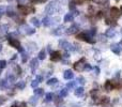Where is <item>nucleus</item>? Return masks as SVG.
Listing matches in <instances>:
<instances>
[{"mask_svg":"<svg viewBox=\"0 0 122 107\" xmlns=\"http://www.w3.org/2000/svg\"><path fill=\"white\" fill-rule=\"evenodd\" d=\"M61 10V3L58 0H54V1H51L45 8V12H46L47 15H53L58 13Z\"/></svg>","mask_w":122,"mask_h":107,"instance_id":"obj_1","label":"nucleus"},{"mask_svg":"<svg viewBox=\"0 0 122 107\" xmlns=\"http://www.w3.org/2000/svg\"><path fill=\"white\" fill-rule=\"evenodd\" d=\"M8 41H9V44L11 45V46H13V47H15L16 49H18L20 53H24V48L21 47V45H20V42H19L17 39H15L14 36H8Z\"/></svg>","mask_w":122,"mask_h":107,"instance_id":"obj_2","label":"nucleus"},{"mask_svg":"<svg viewBox=\"0 0 122 107\" xmlns=\"http://www.w3.org/2000/svg\"><path fill=\"white\" fill-rule=\"evenodd\" d=\"M77 39L80 40V41H85V42H87V43H91V44H94V43L97 42V40H94L93 36H90L86 31H84V32H81V33L78 34Z\"/></svg>","mask_w":122,"mask_h":107,"instance_id":"obj_3","label":"nucleus"},{"mask_svg":"<svg viewBox=\"0 0 122 107\" xmlns=\"http://www.w3.org/2000/svg\"><path fill=\"white\" fill-rule=\"evenodd\" d=\"M18 10L21 14L28 15L30 13H33L36 11V9L33 6H28V5H25V4H21V5H18Z\"/></svg>","mask_w":122,"mask_h":107,"instance_id":"obj_4","label":"nucleus"},{"mask_svg":"<svg viewBox=\"0 0 122 107\" xmlns=\"http://www.w3.org/2000/svg\"><path fill=\"white\" fill-rule=\"evenodd\" d=\"M59 47H61L62 49H65V51H73L76 49L71 43H69L67 41H64V40H61L59 42Z\"/></svg>","mask_w":122,"mask_h":107,"instance_id":"obj_5","label":"nucleus"},{"mask_svg":"<svg viewBox=\"0 0 122 107\" xmlns=\"http://www.w3.org/2000/svg\"><path fill=\"white\" fill-rule=\"evenodd\" d=\"M85 58H82V59H80L79 61H77V62H75L73 64V67H74V70L75 71H78V72H80V71H82L84 70V66H85Z\"/></svg>","mask_w":122,"mask_h":107,"instance_id":"obj_6","label":"nucleus"},{"mask_svg":"<svg viewBox=\"0 0 122 107\" xmlns=\"http://www.w3.org/2000/svg\"><path fill=\"white\" fill-rule=\"evenodd\" d=\"M78 30H79V26H78V24H73V25H72L71 27L67 28V29L65 30V33L69 34V36H71V34H75V33H77Z\"/></svg>","mask_w":122,"mask_h":107,"instance_id":"obj_7","label":"nucleus"},{"mask_svg":"<svg viewBox=\"0 0 122 107\" xmlns=\"http://www.w3.org/2000/svg\"><path fill=\"white\" fill-rule=\"evenodd\" d=\"M121 16V12L118 8L116 6H112L110 8V17H112L114 19H118Z\"/></svg>","mask_w":122,"mask_h":107,"instance_id":"obj_8","label":"nucleus"},{"mask_svg":"<svg viewBox=\"0 0 122 107\" xmlns=\"http://www.w3.org/2000/svg\"><path fill=\"white\" fill-rule=\"evenodd\" d=\"M20 31L25 32V34H27V36H32L36 33V30L33 28H30L28 25H23V27L20 28Z\"/></svg>","mask_w":122,"mask_h":107,"instance_id":"obj_9","label":"nucleus"},{"mask_svg":"<svg viewBox=\"0 0 122 107\" xmlns=\"http://www.w3.org/2000/svg\"><path fill=\"white\" fill-rule=\"evenodd\" d=\"M61 53L60 51H51V60L56 62V61H59L61 60Z\"/></svg>","mask_w":122,"mask_h":107,"instance_id":"obj_10","label":"nucleus"},{"mask_svg":"<svg viewBox=\"0 0 122 107\" xmlns=\"http://www.w3.org/2000/svg\"><path fill=\"white\" fill-rule=\"evenodd\" d=\"M116 88L115 86V80H107L105 82V90L106 91H112Z\"/></svg>","mask_w":122,"mask_h":107,"instance_id":"obj_11","label":"nucleus"},{"mask_svg":"<svg viewBox=\"0 0 122 107\" xmlns=\"http://www.w3.org/2000/svg\"><path fill=\"white\" fill-rule=\"evenodd\" d=\"M38 66H39V59H36V58L32 59V60L30 61V67H31V70H32V74H34V72H36Z\"/></svg>","mask_w":122,"mask_h":107,"instance_id":"obj_12","label":"nucleus"},{"mask_svg":"<svg viewBox=\"0 0 122 107\" xmlns=\"http://www.w3.org/2000/svg\"><path fill=\"white\" fill-rule=\"evenodd\" d=\"M110 49L114 54L116 55H120L121 54V47H120V44H112L110 46Z\"/></svg>","mask_w":122,"mask_h":107,"instance_id":"obj_13","label":"nucleus"},{"mask_svg":"<svg viewBox=\"0 0 122 107\" xmlns=\"http://www.w3.org/2000/svg\"><path fill=\"white\" fill-rule=\"evenodd\" d=\"M5 12H6V15H8L9 17H12V18H16L17 17V14L14 12V10H13V8L11 5L8 6V9H6Z\"/></svg>","mask_w":122,"mask_h":107,"instance_id":"obj_14","label":"nucleus"},{"mask_svg":"<svg viewBox=\"0 0 122 107\" xmlns=\"http://www.w3.org/2000/svg\"><path fill=\"white\" fill-rule=\"evenodd\" d=\"M64 26H59V27H57L55 30L53 31V34H55V36H61V34L64 33Z\"/></svg>","mask_w":122,"mask_h":107,"instance_id":"obj_15","label":"nucleus"},{"mask_svg":"<svg viewBox=\"0 0 122 107\" xmlns=\"http://www.w3.org/2000/svg\"><path fill=\"white\" fill-rule=\"evenodd\" d=\"M105 36H107V38H109V39L114 38V36H116V30H115L114 28H108V29L106 30V32H105Z\"/></svg>","mask_w":122,"mask_h":107,"instance_id":"obj_16","label":"nucleus"},{"mask_svg":"<svg viewBox=\"0 0 122 107\" xmlns=\"http://www.w3.org/2000/svg\"><path fill=\"white\" fill-rule=\"evenodd\" d=\"M73 77H74L73 71H71V70L64 71V73H63V78H64V79H72Z\"/></svg>","mask_w":122,"mask_h":107,"instance_id":"obj_17","label":"nucleus"},{"mask_svg":"<svg viewBox=\"0 0 122 107\" xmlns=\"http://www.w3.org/2000/svg\"><path fill=\"white\" fill-rule=\"evenodd\" d=\"M105 23H106V25L112 26V27H115V26H117L116 19H114L112 17H108V18H106L105 19Z\"/></svg>","mask_w":122,"mask_h":107,"instance_id":"obj_18","label":"nucleus"},{"mask_svg":"<svg viewBox=\"0 0 122 107\" xmlns=\"http://www.w3.org/2000/svg\"><path fill=\"white\" fill-rule=\"evenodd\" d=\"M74 19V16L72 13H66V14L64 15V17H63V21L64 23H70V21H73Z\"/></svg>","mask_w":122,"mask_h":107,"instance_id":"obj_19","label":"nucleus"},{"mask_svg":"<svg viewBox=\"0 0 122 107\" xmlns=\"http://www.w3.org/2000/svg\"><path fill=\"white\" fill-rule=\"evenodd\" d=\"M84 92H85V89L82 88V87H79V88H76V89H75V91H74L75 95H76V97H82V95H84Z\"/></svg>","mask_w":122,"mask_h":107,"instance_id":"obj_20","label":"nucleus"},{"mask_svg":"<svg viewBox=\"0 0 122 107\" xmlns=\"http://www.w3.org/2000/svg\"><path fill=\"white\" fill-rule=\"evenodd\" d=\"M51 24H53V21H51V17H45V18L42 20V25L44 26V27H48V26H51Z\"/></svg>","mask_w":122,"mask_h":107,"instance_id":"obj_21","label":"nucleus"},{"mask_svg":"<svg viewBox=\"0 0 122 107\" xmlns=\"http://www.w3.org/2000/svg\"><path fill=\"white\" fill-rule=\"evenodd\" d=\"M109 97H103L102 99H100L99 101H97V103L99 104H101V105H107L108 103H109Z\"/></svg>","mask_w":122,"mask_h":107,"instance_id":"obj_22","label":"nucleus"},{"mask_svg":"<svg viewBox=\"0 0 122 107\" xmlns=\"http://www.w3.org/2000/svg\"><path fill=\"white\" fill-rule=\"evenodd\" d=\"M30 23H31L34 27H40L41 26V21L39 20V18H36V17H32V18L30 19Z\"/></svg>","mask_w":122,"mask_h":107,"instance_id":"obj_23","label":"nucleus"},{"mask_svg":"<svg viewBox=\"0 0 122 107\" xmlns=\"http://www.w3.org/2000/svg\"><path fill=\"white\" fill-rule=\"evenodd\" d=\"M8 84H9L8 79H1L0 80V89H1V90L6 89L8 88Z\"/></svg>","mask_w":122,"mask_h":107,"instance_id":"obj_24","label":"nucleus"},{"mask_svg":"<svg viewBox=\"0 0 122 107\" xmlns=\"http://www.w3.org/2000/svg\"><path fill=\"white\" fill-rule=\"evenodd\" d=\"M43 94H44V90H43L42 88H36V90H34V95H36V97H42Z\"/></svg>","mask_w":122,"mask_h":107,"instance_id":"obj_25","label":"nucleus"},{"mask_svg":"<svg viewBox=\"0 0 122 107\" xmlns=\"http://www.w3.org/2000/svg\"><path fill=\"white\" fill-rule=\"evenodd\" d=\"M15 87H16L17 89H19V90H23V89L26 87V82H23V80H21V82H18L16 85H15Z\"/></svg>","mask_w":122,"mask_h":107,"instance_id":"obj_26","label":"nucleus"},{"mask_svg":"<svg viewBox=\"0 0 122 107\" xmlns=\"http://www.w3.org/2000/svg\"><path fill=\"white\" fill-rule=\"evenodd\" d=\"M45 58H46V51L42 49V51L39 53V60H44Z\"/></svg>","mask_w":122,"mask_h":107,"instance_id":"obj_27","label":"nucleus"},{"mask_svg":"<svg viewBox=\"0 0 122 107\" xmlns=\"http://www.w3.org/2000/svg\"><path fill=\"white\" fill-rule=\"evenodd\" d=\"M58 82V79L56 77H54V78H51V79H48L46 82V84L48 85V86H53V85H56Z\"/></svg>","mask_w":122,"mask_h":107,"instance_id":"obj_28","label":"nucleus"},{"mask_svg":"<svg viewBox=\"0 0 122 107\" xmlns=\"http://www.w3.org/2000/svg\"><path fill=\"white\" fill-rule=\"evenodd\" d=\"M29 102H30V104H31L32 106H36V102H38V97H36V95L31 97H30V100H29Z\"/></svg>","mask_w":122,"mask_h":107,"instance_id":"obj_29","label":"nucleus"},{"mask_svg":"<svg viewBox=\"0 0 122 107\" xmlns=\"http://www.w3.org/2000/svg\"><path fill=\"white\" fill-rule=\"evenodd\" d=\"M53 100H54V94L53 93H47L46 97H45V102L49 103V102H51Z\"/></svg>","mask_w":122,"mask_h":107,"instance_id":"obj_30","label":"nucleus"},{"mask_svg":"<svg viewBox=\"0 0 122 107\" xmlns=\"http://www.w3.org/2000/svg\"><path fill=\"white\" fill-rule=\"evenodd\" d=\"M86 32H87V33H88L90 36H95V33H97V28L93 27V28H91V29L89 30V31H86Z\"/></svg>","mask_w":122,"mask_h":107,"instance_id":"obj_31","label":"nucleus"},{"mask_svg":"<svg viewBox=\"0 0 122 107\" xmlns=\"http://www.w3.org/2000/svg\"><path fill=\"white\" fill-rule=\"evenodd\" d=\"M75 86H76V82H70L66 84L67 89H73V88H75Z\"/></svg>","mask_w":122,"mask_h":107,"instance_id":"obj_32","label":"nucleus"},{"mask_svg":"<svg viewBox=\"0 0 122 107\" xmlns=\"http://www.w3.org/2000/svg\"><path fill=\"white\" fill-rule=\"evenodd\" d=\"M67 93H69V91H67V88H66V89H62V90L60 91L59 97H66V95H67Z\"/></svg>","mask_w":122,"mask_h":107,"instance_id":"obj_33","label":"nucleus"},{"mask_svg":"<svg viewBox=\"0 0 122 107\" xmlns=\"http://www.w3.org/2000/svg\"><path fill=\"white\" fill-rule=\"evenodd\" d=\"M69 8H70V10H74V9H76V3L73 1V0H71L70 1V3H69Z\"/></svg>","mask_w":122,"mask_h":107,"instance_id":"obj_34","label":"nucleus"},{"mask_svg":"<svg viewBox=\"0 0 122 107\" xmlns=\"http://www.w3.org/2000/svg\"><path fill=\"white\" fill-rule=\"evenodd\" d=\"M116 88L117 89H121L122 88V79L116 80Z\"/></svg>","mask_w":122,"mask_h":107,"instance_id":"obj_35","label":"nucleus"},{"mask_svg":"<svg viewBox=\"0 0 122 107\" xmlns=\"http://www.w3.org/2000/svg\"><path fill=\"white\" fill-rule=\"evenodd\" d=\"M6 66V61L5 60H0V70H3Z\"/></svg>","mask_w":122,"mask_h":107,"instance_id":"obj_36","label":"nucleus"},{"mask_svg":"<svg viewBox=\"0 0 122 107\" xmlns=\"http://www.w3.org/2000/svg\"><path fill=\"white\" fill-rule=\"evenodd\" d=\"M8 82H15V76L12 75V74H9V76H8Z\"/></svg>","mask_w":122,"mask_h":107,"instance_id":"obj_37","label":"nucleus"},{"mask_svg":"<svg viewBox=\"0 0 122 107\" xmlns=\"http://www.w3.org/2000/svg\"><path fill=\"white\" fill-rule=\"evenodd\" d=\"M97 93H99V91L95 90V89H93V90L90 92V94H91V97H92L93 99H97Z\"/></svg>","mask_w":122,"mask_h":107,"instance_id":"obj_38","label":"nucleus"},{"mask_svg":"<svg viewBox=\"0 0 122 107\" xmlns=\"http://www.w3.org/2000/svg\"><path fill=\"white\" fill-rule=\"evenodd\" d=\"M39 84H40V82H39L36 79H34V80H32V82H31V87L32 88H36V87L39 86Z\"/></svg>","mask_w":122,"mask_h":107,"instance_id":"obj_39","label":"nucleus"},{"mask_svg":"<svg viewBox=\"0 0 122 107\" xmlns=\"http://www.w3.org/2000/svg\"><path fill=\"white\" fill-rule=\"evenodd\" d=\"M79 82V84L84 85V84H85V82H85V78L82 77V76H79V77L77 78V82Z\"/></svg>","mask_w":122,"mask_h":107,"instance_id":"obj_40","label":"nucleus"},{"mask_svg":"<svg viewBox=\"0 0 122 107\" xmlns=\"http://www.w3.org/2000/svg\"><path fill=\"white\" fill-rule=\"evenodd\" d=\"M27 60H28V55L26 54V53H24L23 54V58H21V62H27Z\"/></svg>","mask_w":122,"mask_h":107,"instance_id":"obj_41","label":"nucleus"},{"mask_svg":"<svg viewBox=\"0 0 122 107\" xmlns=\"http://www.w3.org/2000/svg\"><path fill=\"white\" fill-rule=\"evenodd\" d=\"M84 70H85V71H90V70H92V66H91L90 64H88V63H85Z\"/></svg>","mask_w":122,"mask_h":107,"instance_id":"obj_42","label":"nucleus"},{"mask_svg":"<svg viewBox=\"0 0 122 107\" xmlns=\"http://www.w3.org/2000/svg\"><path fill=\"white\" fill-rule=\"evenodd\" d=\"M88 11H89V13H90V14H94V13H97V12L94 11V6H93V5H90V6H89Z\"/></svg>","mask_w":122,"mask_h":107,"instance_id":"obj_43","label":"nucleus"},{"mask_svg":"<svg viewBox=\"0 0 122 107\" xmlns=\"http://www.w3.org/2000/svg\"><path fill=\"white\" fill-rule=\"evenodd\" d=\"M16 105H17V107H27V104H26L25 102H20V103L16 102Z\"/></svg>","mask_w":122,"mask_h":107,"instance_id":"obj_44","label":"nucleus"},{"mask_svg":"<svg viewBox=\"0 0 122 107\" xmlns=\"http://www.w3.org/2000/svg\"><path fill=\"white\" fill-rule=\"evenodd\" d=\"M5 11H6V9L4 8L3 5H0V16H1V15H3Z\"/></svg>","mask_w":122,"mask_h":107,"instance_id":"obj_45","label":"nucleus"},{"mask_svg":"<svg viewBox=\"0 0 122 107\" xmlns=\"http://www.w3.org/2000/svg\"><path fill=\"white\" fill-rule=\"evenodd\" d=\"M55 103L56 104H61V103H62V99H61V97H57V99L55 100Z\"/></svg>","mask_w":122,"mask_h":107,"instance_id":"obj_46","label":"nucleus"},{"mask_svg":"<svg viewBox=\"0 0 122 107\" xmlns=\"http://www.w3.org/2000/svg\"><path fill=\"white\" fill-rule=\"evenodd\" d=\"M73 1L75 2L76 4H82L85 1H86V0H73Z\"/></svg>","mask_w":122,"mask_h":107,"instance_id":"obj_47","label":"nucleus"},{"mask_svg":"<svg viewBox=\"0 0 122 107\" xmlns=\"http://www.w3.org/2000/svg\"><path fill=\"white\" fill-rule=\"evenodd\" d=\"M32 3H36V2H46L47 0H30Z\"/></svg>","mask_w":122,"mask_h":107,"instance_id":"obj_48","label":"nucleus"},{"mask_svg":"<svg viewBox=\"0 0 122 107\" xmlns=\"http://www.w3.org/2000/svg\"><path fill=\"white\" fill-rule=\"evenodd\" d=\"M5 101H6V99L4 97H0V105H1V104H3Z\"/></svg>","mask_w":122,"mask_h":107,"instance_id":"obj_49","label":"nucleus"},{"mask_svg":"<svg viewBox=\"0 0 122 107\" xmlns=\"http://www.w3.org/2000/svg\"><path fill=\"white\" fill-rule=\"evenodd\" d=\"M16 72H17V75H20V73H21V70H20V67L17 65L16 66Z\"/></svg>","mask_w":122,"mask_h":107,"instance_id":"obj_50","label":"nucleus"},{"mask_svg":"<svg viewBox=\"0 0 122 107\" xmlns=\"http://www.w3.org/2000/svg\"><path fill=\"white\" fill-rule=\"evenodd\" d=\"M36 80H38L39 82H42V76L38 75V76H36Z\"/></svg>","mask_w":122,"mask_h":107,"instance_id":"obj_51","label":"nucleus"},{"mask_svg":"<svg viewBox=\"0 0 122 107\" xmlns=\"http://www.w3.org/2000/svg\"><path fill=\"white\" fill-rule=\"evenodd\" d=\"M120 77V72H117V74L115 75V78H119Z\"/></svg>","mask_w":122,"mask_h":107,"instance_id":"obj_52","label":"nucleus"},{"mask_svg":"<svg viewBox=\"0 0 122 107\" xmlns=\"http://www.w3.org/2000/svg\"><path fill=\"white\" fill-rule=\"evenodd\" d=\"M63 57H64V58H65V59H67V58H69V57H70V55H69V54H67V53H65L64 55H63Z\"/></svg>","mask_w":122,"mask_h":107,"instance_id":"obj_53","label":"nucleus"},{"mask_svg":"<svg viewBox=\"0 0 122 107\" xmlns=\"http://www.w3.org/2000/svg\"><path fill=\"white\" fill-rule=\"evenodd\" d=\"M16 58H17V55L15 54V55H13V57H12V59H11V60L13 61V60H15V59H16Z\"/></svg>","mask_w":122,"mask_h":107,"instance_id":"obj_54","label":"nucleus"},{"mask_svg":"<svg viewBox=\"0 0 122 107\" xmlns=\"http://www.w3.org/2000/svg\"><path fill=\"white\" fill-rule=\"evenodd\" d=\"M95 71H97V74H100V69L97 66H95Z\"/></svg>","mask_w":122,"mask_h":107,"instance_id":"obj_55","label":"nucleus"},{"mask_svg":"<svg viewBox=\"0 0 122 107\" xmlns=\"http://www.w3.org/2000/svg\"><path fill=\"white\" fill-rule=\"evenodd\" d=\"M18 1L20 2L21 4H25V3H26V0H18Z\"/></svg>","mask_w":122,"mask_h":107,"instance_id":"obj_56","label":"nucleus"},{"mask_svg":"<svg viewBox=\"0 0 122 107\" xmlns=\"http://www.w3.org/2000/svg\"><path fill=\"white\" fill-rule=\"evenodd\" d=\"M11 107H17V105H16V103H14V104H13V105H12V106H11Z\"/></svg>","mask_w":122,"mask_h":107,"instance_id":"obj_57","label":"nucleus"},{"mask_svg":"<svg viewBox=\"0 0 122 107\" xmlns=\"http://www.w3.org/2000/svg\"><path fill=\"white\" fill-rule=\"evenodd\" d=\"M120 12H121V14H122V6L120 8Z\"/></svg>","mask_w":122,"mask_h":107,"instance_id":"obj_58","label":"nucleus"},{"mask_svg":"<svg viewBox=\"0 0 122 107\" xmlns=\"http://www.w3.org/2000/svg\"><path fill=\"white\" fill-rule=\"evenodd\" d=\"M0 51H1V45H0Z\"/></svg>","mask_w":122,"mask_h":107,"instance_id":"obj_59","label":"nucleus"},{"mask_svg":"<svg viewBox=\"0 0 122 107\" xmlns=\"http://www.w3.org/2000/svg\"><path fill=\"white\" fill-rule=\"evenodd\" d=\"M120 45H122V41H121V42H120Z\"/></svg>","mask_w":122,"mask_h":107,"instance_id":"obj_60","label":"nucleus"},{"mask_svg":"<svg viewBox=\"0 0 122 107\" xmlns=\"http://www.w3.org/2000/svg\"><path fill=\"white\" fill-rule=\"evenodd\" d=\"M121 34H122V29H121Z\"/></svg>","mask_w":122,"mask_h":107,"instance_id":"obj_61","label":"nucleus"},{"mask_svg":"<svg viewBox=\"0 0 122 107\" xmlns=\"http://www.w3.org/2000/svg\"><path fill=\"white\" fill-rule=\"evenodd\" d=\"M116 1H119V0H116Z\"/></svg>","mask_w":122,"mask_h":107,"instance_id":"obj_62","label":"nucleus"}]
</instances>
